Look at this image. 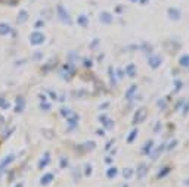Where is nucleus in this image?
<instances>
[{"instance_id":"f257e3e1","label":"nucleus","mask_w":189,"mask_h":187,"mask_svg":"<svg viewBox=\"0 0 189 187\" xmlns=\"http://www.w3.org/2000/svg\"><path fill=\"white\" fill-rule=\"evenodd\" d=\"M56 12H58V18H59V21L62 22V24H65V25H73V18H71V15H70V12L65 9V6L64 4H56Z\"/></svg>"},{"instance_id":"f03ea898","label":"nucleus","mask_w":189,"mask_h":187,"mask_svg":"<svg viewBox=\"0 0 189 187\" xmlns=\"http://www.w3.org/2000/svg\"><path fill=\"white\" fill-rule=\"evenodd\" d=\"M15 161V155L13 153H7L1 161H0V178H1V175H3V172L7 169V167L12 164Z\"/></svg>"},{"instance_id":"7ed1b4c3","label":"nucleus","mask_w":189,"mask_h":187,"mask_svg":"<svg viewBox=\"0 0 189 187\" xmlns=\"http://www.w3.org/2000/svg\"><path fill=\"white\" fill-rule=\"evenodd\" d=\"M44 40H46L44 34L40 33V31H34V33L30 34V43H31L33 46H40V44H43Z\"/></svg>"},{"instance_id":"20e7f679","label":"nucleus","mask_w":189,"mask_h":187,"mask_svg":"<svg viewBox=\"0 0 189 187\" xmlns=\"http://www.w3.org/2000/svg\"><path fill=\"white\" fill-rule=\"evenodd\" d=\"M76 74V68L73 66V65H70V64H67V65H64L62 66V71H61V75L65 78V80H70L73 75Z\"/></svg>"},{"instance_id":"39448f33","label":"nucleus","mask_w":189,"mask_h":187,"mask_svg":"<svg viewBox=\"0 0 189 187\" xmlns=\"http://www.w3.org/2000/svg\"><path fill=\"white\" fill-rule=\"evenodd\" d=\"M145 116H146V109H143V108L138 109L136 113H135V118H133V124H140V122H143V121H145Z\"/></svg>"},{"instance_id":"423d86ee","label":"nucleus","mask_w":189,"mask_h":187,"mask_svg":"<svg viewBox=\"0 0 189 187\" xmlns=\"http://www.w3.org/2000/svg\"><path fill=\"white\" fill-rule=\"evenodd\" d=\"M25 105H27L25 97H24V96H18V97H16V105H15V112H16V113L24 112Z\"/></svg>"},{"instance_id":"0eeeda50","label":"nucleus","mask_w":189,"mask_h":187,"mask_svg":"<svg viewBox=\"0 0 189 187\" xmlns=\"http://www.w3.org/2000/svg\"><path fill=\"white\" fill-rule=\"evenodd\" d=\"M167 15H168V18H170L171 21H179V19L182 18V12H180L179 9H176V7H170V9L167 10Z\"/></svg>"},{"instance_id":"6e6552de","label":"nucleus","mask_w":189,"mask_h":187,"mask_svg":"<svg viewBox=\"0 0 189 187\" xmlns=\"http://www.w3.org/2000/svg\"><path fill=\"white\" fill-rule=\"evenodd\" d=\"M148 64H149V66H151L152 69H157V68L163 64V59H161V56H158V55H155V56H149Z\"/></svg>"},{"instance_id":"1a4fd4ad","label":"nucleus","mask_w":189,"mask_h":187,"mask_svg":"<svg viewBox=\"0 0 189 187\" xmlns=\"http://www.w3.org/2000/svg\"><path fill=\"white\" fill-rule=\"evenodd\" d=\"M113 15L110 13V12H101V15H99V21L104 24V25H110V24H113Z\"/></svg>"},{"instance_id":"9d476101","label":"nucleus","mask_w":189,"mask_h":187,"mask_svg":"<svg viewBox=\"0 0 189 187\" xmlns=\"http://www.w3.org/2000/svg\"><path fill=\"white\" fill-rule=\"evenodd\" d=\"M28 21V12L27 10H19L18 12V16H16V24L18 25H22V24H25Z\"/></svg>"},{"instance_id":"9b49d317","label":"nucleus","mask_w":189,"mask_h":187,"mask_svg":"<svg viewBox=\"0 0 189 187\" xmlns=\"http://www.w3.org/2000/svg\"><path fill=\"white\" fill-rule=\"evenodd\" d=\"M49 162H50V153H49V152H44V155H43L41 159L38 161V168H40V169L46 168V167L49 165Z\"/></svg>"},{"instance_id":"f8f14e48","label":"nucleus","mask_w":189,"mask_h":187,"mask_svg":"<svg viewBox=\"0 0 189 187\" xmlns=\"http://www.w3.org/2000/svg\"><path fill=\"white\" fill-rule=\"evenodd\" d=\"M12 33V27L7 22H0V36H7Z\"/></svg>"},{"instance_id":"ddd939ff","label":"nucleus","mask_w":189,"mask_h":187,"mask_svg":"<svg viewBox=\"0 0 189 187\" xmlns=\"http://www.w3.org/2000/svg\"><path fill=\"white\" fill-rule=\"evenodd\" d=\"M52 181H53V174H52V172L44 174V175L40 178V184H41V186H47V184H50Z\"/></svg>"},{"instance_id":"4468645a","label":"nucleus","mask_w":189,"mask_h":187,"mask_svg":"<svg viewBox=\"0 0 189 187\" xmlns=\"http://www.w3.org/2000/svg\"><path fill=\"white\" fill-rule=\"evenodd\" d=\"M148 172V165L146 164H140L138 168V178H143Z\"/></svg>"},{"instance_id":"2eb2a0df","label":"nucleus","mask_w":189,"mask_h":187,"mask_svg":"<svg viewBox=\"0 0 189 187\" xmlns=\"http://www.w3.org/2000/svg\"><path fill=\"white\" fill-rule=\"evenodd\" d=\"M77 24L80 25V27H87L89 25V18L86 16V15H78V18H77Z\"/></svg>"},{"instance_id":"dca6fc26","label":"nucleus","mask_w":189,"mask_h":187,"mask_svg":"<svg viewBox=\"0 0 189 187\" xmlns=\"http://www.w3.org/2000/svg\"><path fill=\"white\" fill-rule=\"evenodd\" d=\"M126 74L129 75V77H136V66H135V64H130V65H127V68H126Z\"/></svg>"},{"instance_id":"f3484780","label":"nucleus","mask_w":189,"mask_h":187,"mask_svg":"<svg viewBox=\"0 0 189 187\" xmlns=\"http://www.w3.org/2000/svg\"><path fill=\"white\" fill-rule=\"evenodd\" d=\"M179 65L180 66H185V68H189V55H183L179 59Z\"/></svg>"},{"instance_id":"a211bd4d","label":"nucleus","mask_w":189,"mask_h":187,"mask_svg":"<svg viewBox=\"0 0 189 187\" xmlns=\"http://www.w3.org/2000/svg\"><path fill=\"white\" fill-rule=\"evenodd\" d=\"M136 90H138V85H136V84H133V85L127 90V93H126V99H129V100H130V99L135 96V91H136Z\"/></svg>"},{"instance_id":"6ab92c4d","label":"nucleus","mask_w":189,"mask_h":187,"mask_svg":"<svg viewBox=\"0 0 189 187\" xmlns=\"http://www.w3.org/2000/svg\"><path fill=\"white\" fill-rule=\"evenodd\" d=\"M138 133H139V131H138L136 128H133V130H132V133L127 136V143H133V142L136 140V137H138Z\"/></svg>"},{"instance_id":"aec40b11","label":"nucleus","mask_w":189,"mask_h":187,"mask_svg":"<svg viewBox=\"0 0 189 187\" xmlns=\"http://www.w3.org/2000/svg\"><path fill=\"white\" fill-rule=\"evenodd\" d=\"M117 174H118V169H117L115 167H111V168L107 169V177H108V178H114Z\"/></svg>"},{"instance_id":"412c9836","label":"nucleus","mask_w":189,"mask_h":187,"mask_svg":"<svg viewBox=\"0 0 189 187\" xmlns=\"http://www.w3.org/2000/svg\"><path fill=\"white\" fill-rule=\"evenodd\" d=\"M163 149H164V145H161V146H158L157 149H154V150H152L151 153H149V155H151V158H152V159H157V158L160 156V152H161Z\"/></svg>"},{"instance_id":"4be33fe9","label":"nucleus","mask_w":189,"mask_h":187,"mask_svg":"<svg viewBox=\"0 0 189 187\" xmlns=\"http://www.w3.org/2000/svg\"><path fill=\"white\" fill-rule=\"evenodd\" d=\"M132 175H133V169H132V168H124V169H123V177H124V178L129 180V178H132Z\"/></svg>"},{"instance_id":"5701e85b","label":"nucleus","mask_w":189,"mask_h":187,"mask_svg":"<svg viewBox=\"0 0 189 187\" xmlns=\"http://www.w3.org/2000/svg\"><path fill=\"white\" fill-rule=\"evenodd\" d=\"M152 146H154V143L149 140V142H148V143H146V145L142 148V152H143L145 155H149V153H151V148H152Z\"/></svg>"},{"instance_id":"b1692460","label":"nucleus","mask_w":189,"mask_h":187,"mask_svg":"<svg viewBox=\"0 0 189 187\" xmlns=\"http://www.w3.org/2000/svg\"><path fill=\"white\" fill-rule=\"evenodd\" d=\"M61 113H62L67 119H68V118H71V116L74 115V112H73L71 109H67V108H62V109H61Z\"/></svg>"},{"instance_id":"393cba45","label":"nucleus","mask_w":189,"mask_h":187,"mask_svg":"<svg viewBox=\"0 0 189 187\" xmlns=\"http://www.w3.org/2000/svg\"><path fill=\"white\" fill-rule=\"evenodd\" d=\"M168 172H170V168L164 167V168H163V169H161V171L158 172V175H157V177H158V178H164V175H167Z\"/></svg>"},{"instance_id":"a878e982","label":"nucleus","mask_w":189,"mask_h":187,"mask_svg":"<svg viewBox=\"0 0 189 187\" xmlns=\"http://www.w3.org/2000/svg\"><path fill=\"white\" fill-rule=\"evenodd\" d=\"M59 167H61V168H67V167H68V159H67L65 156H62V158L59 159Z\"/></svg>"},{"instance_id":"bb28decb","label":"nucleus","mask_w":189,"mask_h":187,"mask_svg":"<svg viewBox=\"0 0 189 187\" xmlns=\"http://www.w3.org/2000/svg\"><path fill=\"white\" fill-rule=\"evenodd\" d=\"M95 148V142H87L86 145H83V149L84 150H92Z\"/></svg>"},{"instance_id":"cd10ccee","label":"nucleus","mask_w":189,"mask_h":187,"mask_svg":"<svg viewBox=\"0 0 189 187\" xmlns=\"http://www.w3.org/2000/svg\"><path fill=\"white\" fill-rule=\"evenodd\" d=\"M0 108H3V109H7L9 108V103L6 102L4 97H0Z\"/></svg>"},{"instance_id":"c85d7f7f","label":"nucleus","mask_w":189,"mask_h":187,"mask_svg":"<svg viewBox=\"0 0 189 187\" xmlns=\"http://www.w3.org/2000/svg\"><path fill=\"white\" fill-rule=\"evenodd\" d=\"M90 174H92V167H90V164H87V165H86V172H84V175L89 177Z\"/></svg>"},{"instance_id":"c756f323","label":"nucleus","mask_w":189,"mask_h":187,"mask_svg":"<svg viewBox=\"0 0 189 187\" xmlns=\"http://www.w3.org/2000/svg\"><path fill=\"white\" fill-rule=\"evenodd\" d=\"M105 127H107L108 130H111V128H113V127H114V121H111V119L108 118V121L105 122Z\"/></svg>"},{"instance_id":"7c9ffc66","label":"nucleus","mask_w":189,"mask_h":187,"mask_svg":"<svg viewBox=\"0 0 189 187\" xmlns=\"http://www.w3.org/2000/svg\"><path fill=\"white\" fill-rule=\"evenodd\" d=\"M43 25H44V22H43V21L40 19V21H36V24H34V28L37 30V28H41Z\"/></svg>"},{"instance_id":"2f4dec72","label":"nucleus","mask_w":189,"mask_h":187,"mask_svg":"<svg viewBox=\"0 0 189 187\" xmlns=\"http://www.w3.org/2000/svg\"><path fill=\"white\" fill-rule=\"evenodd\" d=\"M52 106H50V103H41V109L43 111H49Z\"/></svg>"},{"instance_id":"473e14b6","label":"nucleus","mask_w":189,"mask_h":187,"mask_svg":"<svg viewBox=\"0 0 189 187\" xmlns=\"http://www.w3.org/2000/svg\"><path fill=\"white\" fill-rule=\"evenodd\" d=\"M176 145H177V142H176V140H173V142H171V143L167 146V150H171L173 148H174V146H176Z\"/></svg>"},{"instance_id":"72a5a7b5","label":"nucleus","mask_w":189,"mask_h":187,"mask_svg":"<svg viewBox=\"0 0 189 187\" xmlns=\"http://www.w3.org/2000/svg\"><path fill=\"white\" fill-rule=\"evenodd\" d=\"M164 105H165V100H163V99H161V100H160V102H158V106H160V109H161V111H163V109H164V108H165V106H164Z\"/></svg>"},{"instance_id":"f704fd0d","label":"nucleus","mask_w":189,"mask_h":187,"mask_svg":"<svg viewBox=\"0 0 189 187\" xmlns=\"http://www.w3.org/2000/svg\"><path fill=\"white\" fill-rule=\"evenodd\" d=\"M98 44H99V40H93L92 44H90V49H96L95 46H98Z\"/></svg>"},{"instance_id":"c9c22d12","label":"nucleus","mask_w":189,"mask_h":187,"mask_svg":"<svg viewBox=\"0 0 189 187\" xmlns=\"http://www.w3.org/2000/svg\"><path fill=\"white\" fill-rule=\"evenodd\" d=\"M117 77H118L120 80L124 77V72H123V69H118V71H117Z\"/></svg>"},{"instance_id":"e433bc0d","label":"nucleus","mask_w":189,"mask_h":187,"mask_svg":"<svg viewBox=\"0 0 189 187\" xmlns=\"http://www.w3.org/2000/svg\"><path fill=\"white\" fill-rule=\"evenodd\" d=\"M182 88V81H176V90H180Z\"/></svg>"},{"instance_id":"4c0bfd02","label":"nucleus","mask_w":189,"mask_h":187,"mask_svg":"<svg viewBox=\"0 0 189 187\" xmlns=\"http://www.w3.org/2000/svg\"><path fill=\"white\" fill-rule=\"evenodd\" d=\"M121 10H123V6H117V7H115V12H117V13H123Z\"/></svg>"},{"instance_id":"58836bf2","label":"nucleus","mask_w":189,"mask_h":187,"mask_svg":"<svg viewBox=\"0 0 189 187\" xmlns=\"http://www.w3.org/2000/svg\"><path fill=\"white\" fill-rule=\"evenodd\" d=\"M111 146H113V140L110 142V143H107V146H105V149L108 150V149H111Z\"/></svg>"},{"instance_id":"ea45409f","label":"nucleus","mask_w":189,"mask_h":187,"mask_svg":"<svg viewBox=\"0 0 189 187\" xmlns=\"http://www.w3.org/2000/svg\"><path fill=\"white\" fill-rule=\"evenodd\" d=\"M108 106H110V103H104V105H102V106H101V109H107V108H108Z\"/></svg>"},{"instance_id":"a19ab883","label":"nucleus","mask_w":189,"mask_h":187,"mask_svg":"<svg viewBox=\"0 0 189 187\" xmlns=\"http://www.w3.org/2000/svg\"><path fill=\"white\" fill-rule=\"evenodd\" d=\"M105 162H107V164H111V162H113V159H111V158H108V156H107V158H105Z\"/></svg>"},{"instance_id":"79ce46f5","label":"nucleus","mask_w":189,"mask_h":187,"mask_svg":"<svg viewBox=\"0 0 189 187\" xmlns=\"http://www.w3.org/2000/svg\"><path fill=\"white\" fill-rule=\"evenodd\" d=\"M83 64H86V66H90V65H92V62H90V61H86V62H83Z\"/></svg>"},{"instance_id":"37998d69","label":"nucleus","mask_w":189,"mask_h":187,"mask_svg":"<svg viewBox=\"0 0 189 187\" xmlns=\"http://www.w3.org/2000/svg\"><path fill=\"white\" fill-rule=\"evenodd\" d=\"M139 3H140V4H146V3H148V0H139Z\"/></svg>"},{"instance_id":"c03bdc74","label":"nucleus","mask_w":189,"mask_h":187,"mask_svg":"<svg viewBox=\"0 0 189 187\" xmlns=\"http://www.w3.org/2000/svg\"><path fill=\"white\" fill-rule=\"evenodd\" d=\"M22 186H24L22 183H18V184H16V186H15V187H22Z\"/></svg>"},{"instance_id":"a18cd8bd","label":"nucleus","mask_w":189,"mask_h":187,"mask_svg":"<svg viewBox=\"0 0 189 187\" xmlns=\"http://www.w3.org/2000/svg\"><path fill=\"white\" fill-rule=\"evenodd\" d=\"M186 184H188V186H189V180H186Z\"/></svg>"},{"instance_id":"49530a36","label":"nucleus","mask_w":189,"mask_h":187,"mask_svg":"<svg viewBox=\"0 0 189 187\" xmlns=\"http://www.w3.org/2000/svg\"><path fill=\"white\" fill-rule=\"evenodd\" d=\"M130 1H139V0H130Z\"/></svg>"},{"instance_id":"de8ad7c7","label":"nucleus","mask_w":189,"mask_h":187,"mask_svg":"<svg viewBox=\"0 0 189 187\" xmlns=\"http://www.w3.org/2000/svg\"><path fill=\"white\" fill-rule=\"evenodd\" d=\"M123 187H129V186H127V184H124V186H123Z\"/></svg>"}]
</instances>
